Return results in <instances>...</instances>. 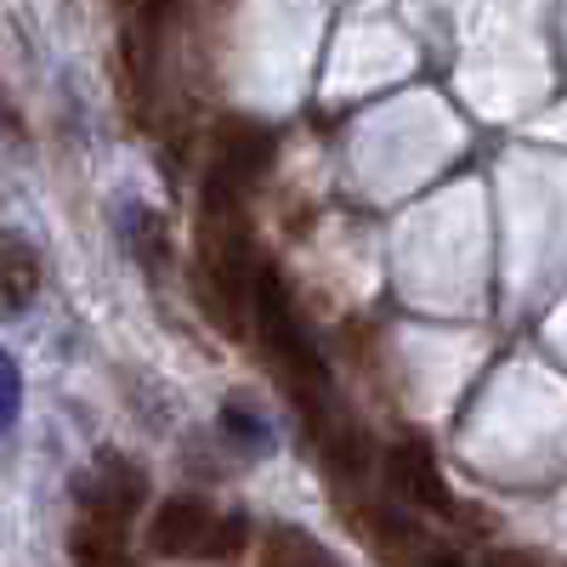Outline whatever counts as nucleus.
<instances>
[{
    "label": "nucleus",
    "instance_id": "obj_1",
    "mask_svg": "<svg viewBox=\"0 0 567 567\" xmlns=\"http://www.w3.org/2000/svg\"><path fill=\"white\" fill-rule=\"evenodd\" d=\"M250 323H256V336L278 369V381L290 386V398L307 409V420H323L329 398H336V386H329V363L312 341V329L301 323V307L290 296V284H284L278 267L261 261L256 272V290H250Z\"/></svg>",
    "mask_w": 567,
    "mask_h": 567
},
{
    "label": "nucleus",
    "instance_id": "obj_2",
    "mask_svg": "<svg viewBox=\"0 0 567 567\" xmlns=\"http://www.w3.org/2000/svg\"><path fill=\"white\" fill-rule=\"evenodd\" d=\"M74 499H80V516L85 523H103V528H120L131 534L136 511L148 505V471L125 454H97V471L74 483Z\"/></svg>",
    "mask_w": 567,
    "mask_h": 567
},
{
    "label": "nucleus",
    "instance_id": "obj_3",
    "mask_svg": "<svg viewBox=\"0 0 567 567\" xmlns=\"http://www.w3.org/2000/svg\"><path fill=\"white\" fill-rule=\"evenodd\" d=\"M216 528H221V511L205 494H171L148 516V556H165V561H194L199 556V561H210Z\"/></svg>",
    "mask_w": 567,
    "mask_h": 567
},
{
    "label": "nucleus",
    "instance_id": "obj_4",
    "mask_svg": "<svg viewBox=\"0 0 567 567\" xmlns=\"http://www.w3.org/2000/svg\"><path fill=\"white\" fill-rule=\"evenodd\" d=\"M171 23L165 7L154 12H136L120 34V91H125V109L142 120L154 109V85H159V29Z\"/></svg>",
    "mask_w": 567,
    "mask_h": 567
},
{
    "label": "nucleus",
    "instance_id": "obj_5",
    "mask_svg": "<svg viewBox=\"0 0 567 567\" xmlns=\"http://www.w3.org/2000/svg\"><path fill=\"white\" fill-rule=\"evenodd\" d=\"M381 465H386V488H392L403 505H414V511H437V516L454 511V494H449L443 471H437V454L425 449L420 437L392 443Z\"/></svg>",
    "mask_w": 567,
    "mask_h": 567
},
{
    "label": "nucleus",
    "instance_id": "obj_6",
    "mask_svg": "<svg viewBox=\"0 0 567 567\" xmlns=\"http://www.w3.org/2000/svg\"><path fill=\"white\" fill-rule=\"evenodd\" d=\"M210 142H216L210 171H221L227 182H239V187L261 182V176L272 171V159H278V136H272L261 120H250V114H227Z\"/></svg>",
    "mask_w": 567,
    "mask_h": 567
},
{
    "label": "nucleus",
    "instance_id": "obj_7",
    "mask_svg": "<svg viewBox=\"0 0 567 567\" xmlns=\"http://www.w3.org/2000/svg\"><path fill=\"white\" fill-rule=\"evenodd\" d=\"M40 284H45L40 250L23 239V233L0 227V312H29L40 301Z\"/></svg>",
    "mask_w": 567,
    "mask_h": 567
},
{
    "label": "nucleus",
    "instance_id": "obj_8",
    "mask_svg": "<svg viewBox=\"0 0 567 567\" xmlns=\"http://www.w3.org/2000/svg\"><path fill=\"white\" fill-rule=\"evenodd\" d=\"M318 449H323V471L336 483H363L369 471H374V443L358 420L347 414H329V425L318 432Z\"/></svg>",
    "mask_w": 567,
    "mask_h": 567
},
{
    "label": "nucleus",
    "instance_id": "obj_9",
    "mask_svg": "<svg viewBox=\"0 0 567 567\" xmlns=\"http://www.w3.org/2000/svg\"><path fill=\"white\" fill-rule=\"evenodd\" d=\"M69 561L74 567H142L131 550V534L85 523V516H74V528H69Z\"/></svg>",
    "mask_w": 567,
    "mask_h": 567
},
{
    "label": "nucleus",
    "instance_id": "obj_10",
    "mask_svg": "<svg viewBox=\"0 0 567 567\" xmlns=\"http://www.w3.org/2000/svg\"><path fill=\"white\" fill-rule=\"evenodd\" d=\"M261 567H336V556L301 528H272L261 539Z\"/></svg>",
    "mask_w": 567,
    "mask_h": 567
},
{
    "label": "nucleus",
    "instance_id": "obj_11",
    "mask_svg": "<svg viewBox=\"0 0 567 567\" xmlns=\"http://www.w3.org/2000/svg\"><path fill=\"white\" fill-rule=\"evenodd\" d=\"M18 414V369L12 358H0V420H12Z\"/></svg>",
    "mask_w": 567,
    "mask_h": 567
},
{
    "label": "nucleus",
    "instance_id": "obj_12",
    "mask_svg": "<svg viewBox=\"0 0 567 567\" xmlns=\"http://www.w3.org/2000/svg\"><path fill=\"white\" fill-rule=\"evenodd\" d=\"M425 567H465L454 550H432V556H425Z\"/></svg>",
    "mask_w": 567,
    "mask_h": 567
},
{
    "label": "nucleus",
    "instance_id": "obj_13",
    "mask_svg": "<svg viewBox=\"0 0 567 567\" xmlns=\"http://www.w3.org/2000/svg\"><path fill=\"white\" fill-rule=\"evenodd\" d=\"M483 567H528V561H523V556H511V550H499V556H488Z\"/></svg>",
    "mask_w": 567,
    "mask_h": 567
}]
</instances>
